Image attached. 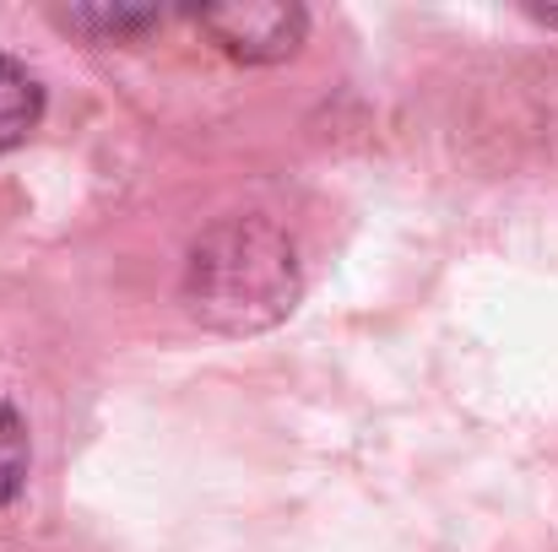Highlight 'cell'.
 Wrapping results in <instances>:
<instances>
[{
    "label": "cell",
    "mask_w": 558,
    "mask_h": 552,
    "mask_svg": "<svg viewBox=\"0 0 558 552\" xmlns=\"http://www.w3.org/2000/svg\"><path fill=\"white\" fill-rule=\"evenodd\" d=\"M532 16H537V22H558V11H532Z\"/></svg>",
    "instance_id": "cell-6"
},
{
    "label": "cell",
    "mask_w": 558,
    "mask_h": 552,
    "mask_svg": "<svg viewBox=\"0 0 558 552\" xmlns=\"http://www.w3.org/2000/svg\"><path fill=\"white\" fill-rule=\"evenodd\" d=\"M54 22L71 27V33H87V38H120L125 44L147 27H163V11H153V5H93V11H60Z\"/></svg>",
    "instance_id": "cell-4"
},
{
    "label": "cell",
    "mask_w": 558,
    "mask_h": 552,
    "mask_svg": "<svg viewBox=\"0 0 558 552\" xmlns=\"http://www.w3.org/2000/svg\"><path fill=\"white\" fill-rule=\"evenodd\" d=\"M195 27L233 60L244 65H266V60H288L304 33H310V11L304 5H260V0H244V5H201L195 11Z\"/></svg>",
    "instance_id": "cell-2"
},
{
    "label": "cell",
    "mask_w": 558,
    "mask_h": 552,
    "mask_svg": "<svg viewBox=\"0 0 558 552\" xmlns=\"http://www.w3.org/2000/svg\"><path fill=\"white\" fill-rule=\"evenodd\" d=\"M38 114H44V87L33 82L27 65H16V60L0 54V152L22 147L33 136Z\"/></svg>",
    "instance_id": "cell-3"
},
{
    "label": "cell",
    "mask_w": 558,
    "mask_h": 552,
    "mask_svg": "<svg viewBox=\"0 0 558 552\" xmlns=\"http://www.w3.org/2000/svg\"><path fill=\"white\" fill-rule=\"evenodd\" d=\"M185 298L217 331L277 326L299 298L293 238L260 217H228V222L206 228L190 249Z\"/></svg>",
    "instance_id": "cell-1"
},
{
    "label": "cell",
    "mask_w": 558,
    "mask_h": 552,
    "mask_svg": "<svg viewBox=\"0 0 558 552\" xmlns=\"http://www.w3.org/2000/svg\"><path fill=\"white\" fill-rule=\"evenodd\" d=\"M22 477H27V428H22L16 406L0 395V510L16 499Z\"/></svg>",
    "instance_id": "cell-5"
}]
</instances>
